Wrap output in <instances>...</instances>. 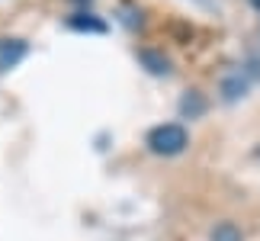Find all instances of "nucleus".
Wrapping results in <instances>:
<instances>
[{
    "instance_id": "1",
    "label": "nucleus",
    "mask_w": 260,
    "mask_h": 241,
    "mask_svg": "<svg viewBox=\"0 0 260 241\" xmlns=\"http://www.w3.org/2000/svg\"><path fill=\"white\" fill-rule=\"evenodd\" d=\"M186 145H189V135L180 123H161L148 132V148L161 158H174V155L183 152Z\"/></svg>"
},
{
    "instance_id": "4",
    "label": "nucleus",
    "mask_w": 260,
    "mask_h": 241,
    "mask_svg": "<svg viewBox=\"0 0 260 241\" xmlns=\"http://www.w3.org/2000/svg\"><path fill=\"white\" fill-rule=\"evenodd\" d=\"M209 241H244L241 238V228L232 225V222H218L212 228V235H209Z\"/></svg>"
},
{
    "instance_id": "6",
    "label": "nucleus",
    "mask_w": 260,
    "mask_h": 241,
    "mask_svg": "<svg viewBox=\"0 0 260 241\" xmlns=\"http://www.w3.org/2000/svg\"><path fill=\"white\" fill-rule=\"evenodd\" d=\"M138 58H142V62L148 65V71H151V74H167V71H171V68H167V58L154 55V52H142Z\"/></svg>"
},
{
    "instance_id": "3",
    "label": "nucleus",
    "mask_w": 260,
    "mask_h": 241,
    "mask_svg": "<svg viewBox=\"0 0 260 241\" xmlns=\"http://www.w3.org/2000/svg\"><path fill=\"white\" fill-rule=\"evenodd\" d=\"M68 26L71 29H87V33H106V23H100V19H93L90 13H77L68 19Z\"/></svg>"
},
{
    "instance_id": "7",
    "label": "nucleus",
    "mask_w": 260,
    "mask_h": 241,
    "mask_svg": "<svg viewBox=\"0 0 260 241\" xmlns=\"http://www.w3.org/2000/svg\"><path fill=\"white\" fill-rule=\"evenodd\" d=\"M251 4H254V7H257V10H260V0H251Z\"/></svg>"
},
{
    "instance_id": "5",
    "label": "nucleus",
    "mask_w": 260,
    "mask_h": 241,
    "mask_svg": "<svg viewBox=\"0 0 260 241\" xmlns=\"http://www.w3.org/2000/svg\"><path fill=\"white\" fill-rule=\"evenodd\" d=\"M180 109H183V116H199L206 109V103H203V97H199L196 90H189L183 97V103H180Z\"/></svg>"
},
{
    "instance_id": "2",
    "label": "nucleus",
    "mask_w": 260,
    "mask_h": 241,
    "mask_svg": "<svg viewBox=\"0 0 260 241\" xmlns=\"http://www.w3.org/2000/svg\"><path fill=\"white\" fill-rule=\"evenodd\" d=\"M26 52H29V45L23 39H0V71L16 68L26 58Z\"/></svg>"
}]
</instances>
